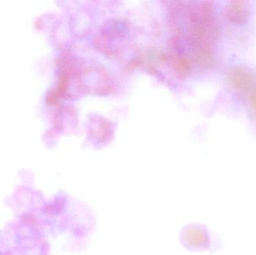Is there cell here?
Returning a JSON list of instances; mask_svg holds the SVG:
<instances>
[{
    "label": "cell",
    "mask_w": 256,
    "mask_h": 255,
    "mask_svg": "<svg viewBox=\"0 0 256 255\" xmlns=\"http://www.w3.org/2000/svg\"><path fill=\"white\" fill-rule=\"evenodd\" d=\"M182 242L188 250L196 253H218L224 248L221 238L202 224H191L184 228Z\"/></svg>",
    "instance_id": "6da1fadb"
}]
</instances>
